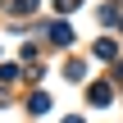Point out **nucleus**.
Here are the masks:
<instances>
[{
	"mask_svg": "<svg viewBox=\"0 0 123 123\" xmlns=\"http://www.w3.org/2000/svg\"><path fill=\"white\" fill-rule=\"evenodd\" d=\"M50 37H55V46H68V41H73V32H68V23H55V27H50Z\"/></svg>",
	"mask_w": 123,
	"mask_h": 123,
	"instance_id": "1",
	"label": "nucleus"
},
{
	"mask_svg": "<svg viewBox=\"0 0 123 123\" xmlns=\"http://www.w3.org/2000/svg\"><path fill=\"white\" fill-rule=\"evenodd\" d=\"M110 96H114V91H110L105 82H96V87H91V105H110Z\"/></svg>",
	"mask_w": 123,
	"mask_h": 123,
	"instance_id": "2",
	"label": "nucleus"
},
{
	"mask_svg": "<svg viewBox=\"0 0 123 123\" xmlns=\"http://www.w3.org/2000/svg\"><path fill=\"white\" fill-rule=\"evenodd\" d=\"M96 55H100V59H114V55H119V46H114V41H100V46H96Z\"/></svg>",
	"mask_w": 123,
	"mask_h": 123,
	"instance_id": "3",
	"label": "nucleus"
},
{
	"mask_svg": "<svg viewBox=\"0 0 123 123\" xmlns=\"http://www.w3.org/2000/svg\"><path fill=\"white\" fill-rule=\"evenodd\" d=\"M27 105H32V114H41V110H50V96H41V91H37V96H32Z\"/></svg>",
	"mask_w": 123,
	"mask_h": 123,
	"instance_id": "4",
	"label": "nucleus"
},
{
	"mask_svg": "<svg viewBox=\"0 0 123 123\" xmlns=\"http://www.w3.org/2000/svg\"><path fill=\"white\" fill-rule=\"evenodd\" d=\"M78 5H82V0H55V9H59V14H68V9H78Z\"/></svg>",
	"mask_w": 123,
	"mask_h": 123,
	"instance_id": "5",
	"label": "nucleus"
},
{
	"mask_svg": "<svg viewBox=\"0 0 123 123\" xmlns=\"http://www.w3.org/2000/svg\"><path fill=\"white\" fill-rule=\"evenodd\" d=\"M27 9H37V0H18L14 5V14H27Z\"/></svg>",
	"mask_w": 123,
	"mask_h": 123,
	"instance_id": "6",
	"label": "nucleus"
},
{
	"mask_svg": "<svg viewBox=\"0 0 123 123\" xmlns=\"http://www.w3.org/2000/svg\"><path fill=\"white\" fill-rule=\"evenodd\" d=\"M68 123H82V119H68Z\"/></svg>",
	"mask_w": 123,
	"mask_h": 123,
	"instance_id": "7",
	"label": "nucleus"
},
{
	"mask_svg": "<svg viewBox=\"0 0 123 123\" xmlns=\"http://www.w3.org/2000/svg\"><path fill=\"white\" fill-rule=\"evenodd\" d=\"M119 73H123V68H119Z\"/></svg>",
	"mask_w": 123,
	"mask_h": 123,
	"instance_id": "8",
	"label": "nucleus"
}]
</instances>
